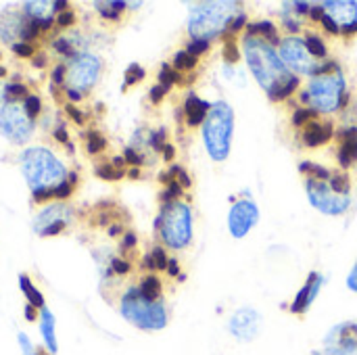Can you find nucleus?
Segmentation results:
<instances>
[{"mask_svg": "<svg viewBox=\"0 0 357 355\" xmlns=\"http://www.w3.org/2000/svg\"><path fill=\"white\" fill-rule=\"evenodd\" d=\"M337 159H339V165H341L343 169H349L351 165H356L357 163V138H354V140H347V142H341V144H339V155H337Z\"/></svg>", "mask_w": 357, "mask_h": 355, "instance_id": "30", "label": "nucleus"}, {"mask_svg": "<svg viewBox=\"0 0 357 355\" xmlns=\"http://www.w3.org/2000/svg\"><path fill=\"white\" fill-rule=\"evenodd\" d=\"M107 146H109V140H107V136H105L100 130H96V128L84 130V151H86L90 157L102 155V153L107 151Z\"/></svg>", "mask_w": 357, "mask_h": 355, "instance_id": "25", "label": "nucleus"}, {"mask_svg": "<svg viewBox=\"0 0 357 355\" xmlns=\"http://www.w3.org/2000/svg\"><path fill=\"white\" fill-rule=\"evenodd\" d=\"M197 65H199V59L192 56V54L186 52V50H178V52L174 54V59H172V67H174L176 71H180V73L195 71Z\"/></svg>", "mask_w": 357, "mask_h": 355, "instance_id": "33", "label": "nucleus"}, {"mask_svg": "<svg viewBox=\"0 0 357 355\" xmlns=\"http://www.w3.org/2000/svg\"><path fill=\"white\" fill-rule=\"evenodd\" d=\"M136 245H138V236H136V232H134V230H126V234L119 239V251L123 253V257H126V253L134 251V249H136Z\"/></svg>", "mask_w": 357, "mask_h": 355, "instance_id": "46", "label": "nucleus"}, {"mask_svg": "<svg viewBox=\"0 0 357 355\" xmlns=\"http://www.w3.org/2000/svg\"><path fill=\"white\" fill-rule=\"evenodd\" d=\"M328 186L339 195H349L351 192V178L345 172H333L328 178Z\"/></svg>", "mask_w": 357, "mask_h": 355, "instance_id": "37", "label": "nucleus"}, {"mask_svg": "<svg viewBox=\"0 0 357 355\" xmlns=\"http://www.w3.org/2000/svg\"><path fill=\"white\" fill-rule=\"evenodd\" d=\"M13 54L19 56V59H33L38 54V44H31V42H19L15 46H10Z\"/></svg>", "mask_w": 357, "mask_h": 355, "instance_id": "42", "label": "nucleus"}, {"mask_svg": "<svg viewBox=\"0 0 357 355\" xmlns=\"http://www.w3.org/2000/svg\"><path fill=\"white\" fill-rule=\"evenodd\" d=\"M320 25H322V27H324V29H326V31H328L331 36H341V29H339V27H337V25H335V23H333V21H331V19H328L326 15L322 17Z\"/></svg>", "mask_w": 357, "mask_h": 355, "instance_id": "51", "label": "nucleus"}, {"mask_svg": "<svg viewBox=\"0 0 357 355\" xmlns=\"http://www.w3.org/2000/svg\"><path fill=\"white\" fill-rule=\"evenodd\" d=\"M167 176L172 178V180H176L184 190L186 188H190L192 186V178H190V174L182 167V165H178V163H174V165H169V169H167Z\"/></svg>", "mask_w": 357, "mask_h": 355, "instance_id": "41", "label": "nucleus"}, {"mask_svg": "<svg viewBox=\"0 0 357 355\" xmlns=\"http://www.w3.org/2000/svg\"><path fill=\"white\" fill-rule=\"evenodd\" d=\"M6 82L8 80H0V107L6 103Z\"/></svg>", "mask_w": 357, "mask_h": 355, "instance_id": "56", "label": "nucleus"}, {"mask_svg": "<svg viewBox=\"0 0 357 355\" xmlns=\"http://www.w3.org/2000/svg\"><path fill=\"white\" fill-rule=\"evenodd\" d=\"M17 345L21 349V355H36V352H38L36 343L25 333H17Z\"/></svg>", "mask_w": 357, "mask_h": 355, "instance_id": "47", "label": "nucleus"}, {"mask_svg": "<svg viewBox=\"0 0 357 355\" xmlns=\"http://www.w3.org/2000/svg\"><path fill=\"white\" fill-rule=\"evenodd\" d=\"M211 105L213 103H207L203 100L201 96H197L195 92H188L184 96V105H182V115H184V123L192 130V128H199L205 123L209 111H211Z\"/></svg>", "mask_w": 357, "mask_h": 355, "instance_id": "19", "label": "nucleus"}, {"mask_svg": "<svg viewBox=\"0 0 357 355\" xmlns=\"http://www.w3.org/2000/svg\"><path fill=\"white\" fill-rule=\"evenodd\" d=\"M161 155H163V159H165L167 163H172V161L176 159V146H174V144L169 142V144H167V146L163 149V153H161Z\"/></svg>", "mask_w": 357, "mask_h": 355, "instance_id": "54", "label": "nucleus"}, {"mask_svg": "<svg viewBox=\"0 0 357 355\" xmlns=\"http://www.w3.org/2000/svg\"><path fill=\"white\" fill-rule=\"evenodd\" d=\"M75 23H77V13H75L73 8H67V10H63V13L56 15V19H54V29L63 33V31L73 29Z\"/></svg>", "mask_w": 357, "mask_h": 355, "instance_id": "39", "label": "nucleus"}, {"mask_svg": "<svg viewBox=\"0 0 357 355\" xmlns=\"http://www.w3.org/2000/svg\"><path fill=\"white\" fill-rule=\"evenodd\" d=\"M347 287H349V291L357 293V262L356 266H354V270H351L349 276H347Z\"/></svg>", "mask_w": 357, "mask_h": 355, "instance_id": "53", "label": "nucleus"}, {"mask_svg": "<svg viewBox=\"0 0 357 355\" xmlns=\"http://www.w3.org/2000/svg\"><path fill=\"white\" fill-rule=\"evenodd\" d=\"M65 63V77H63V94L65 100L75 105L82 103L98 84L100 73H102V61L100 56L92 52H82L71 61Z\"/></svg>", "mask_w": 357, "mask_h": 355, "instance_id": "6", "label": "nucleus"}, {"mask_svg": "<svg viewBox=\"0 0 357 355\" xmlns=\"http://www.w3.org/2000/svg\"><path fill=\"white\" fill-rule=\"evenodd\" d=\"M63 109H65L67 117H69L75 126H79V128H84V126H86V121H88V119H86V113H84V111H79L75 105L65 103V105H63Z\"/></svg>", "mask_w": 357, "mask_h": 355, "instance_id": "45", "label": "nucleus"}, {"mask_svg": "<svg viewBox=\"0 0 357 355\" xmlns=\"http://www.w3.org/2000/svg\"><path fill=\"white\" fill-rule=\"evenodd\" d=\"M247 25H249V23H247V13H243V10H241V13L230 21L228 31H226L224 36H234V38H236L243 29H247Z\"/></svg>", "mask_w": 357, "mask_h": 355, "instance_id": "44", "label": "nucleus"}, {"mask_svg": "<svg viewBox=\"0 0 357 355\" xmlns=\"http://www.w3.org/2000/svg\"><path fill=\"white\" fill-rule=\"evenodd\" d=\"M6 73H8V71H6V67L0 63V80H6Z\"/></svg>", "mask_w": 357, "mask_h": 355, "instance_id": "58", "label": "nucleus"}, {"mask_svg": "<svg viewBox=\"0 0 357 355\" xmlns=\"http://www.w3.org/2000/svg\"><path fill=\"white\" fill-rule=\"evenodd\" d=\"M121 318L142 333H159L169 324V314L163 301H149L138 287H128L119 297Z\"/></svg>", "mask_w": 357, "mask_h": 355, "instance_id": "4", "label": "nucleus"}, {"mask_svg": "<svg viewBox=\"0 0 357 355\" xmlns=\"http://www.w3.org/2000/svg\"><path fill=\"white\" fill-rule=\"evenodd\" d=\"M157 84H161L163 88L172 90L174 86H182L184 80H182V73L172 67V63H165V65H161V71L157 75Z\"/></svg>", "mask_w": 357, "mask_h": 355, "instance_id": "31", "label": "nucleus"}, {"mask_svg": "<svg viewBox=\"0 0 357 355\" xmlns=\"http://www.w3.org/2000/svg\"><path fill=\"white\" fill-rule=\"evenodd\" d=\"M241 2L218 0V2H197L188 13V33L190 40L211 42L228 31L230 21L241 13Z\"/></svg>", "mask_w": 357, "mask_h": 355, "instance_id": "3", "label": "nucleus"}, {"mask_svg": "<svg viewBox=\"0 0 357 355\" xmlns=\"http://www.w3.org/2000/svg\"><path fill=\"white\" fill-rule=\"evenodd\" d=\"M324 15L341 29V36L351 38L354 33H357V2L354 0L324 2Z\"/></svg>", "mask_w": 357, "mask_h": 355, "instance_id": "16", "label": "nucleus"}, {"mask_svg": "<svg viewBox=\"0 0 357 355\" xmlns=\"http://www.w3.org/2000/svg\"><path fill=\"white\" fill-rule=\"evenodd\" d=\"M42 29L33 23L21 8L6 6L0 10V42L6 46H15L19 42L36 44L42 38Z\"/></svg>", "mask_w": 357, "mask_h": 355, "instance_id": "9", "label": "nucleus"}, {"mask_svg": "<svg viewBox=\"0 0 357 355\" xmlns=\"http://www.w3.org/2000/svg\"><path fill=\"white\" fill-rule=\"evenodd\" d=\"M243 52L251 73L255 75L257 84L266 90L272 103H282L299 90V77L284 67L276 48L264 38L245 33Z\"/></svg>", "mask_w": 357, "mask_h": 355, "instance_id": "1", "label": "nucleus"}, {"mask_svg": "<svg viewBox=\"0 0 357 355\" xmlns=\"http://www.w3.org/2000/svg\"><path fill=\"white\" fill-rule=\"evenodd\" d=\"M155 230L163 247L172 251H182L192 243V209L184 201H174L161 205L155 220Z\"/></svg>", "mask_w": 357, "mask_h": 355, "instance_id": "5", "label": "nucleus"}, {"mask_svg": "<svg viewBox=\"0 0 357 355\" xmlns=\"http://www.w3.org/2000/svg\"><path fill=\"white\" fill-rule=\"evenodd\" d=\"M303 40H305V46H307L310 54H312L316 61H318V59H324V61H326V56H328V48H326L324 40H322L318 33H307Z\"/></svg>", "mask_w": 357, "mask_h": 355, "instance_id": "35", "label": "nucleus"}, {"mask_svg": "<svg viewBox=\"0 0 357 355\" xmlns=\"http://www.w3.org/2000/svg\"><path fill=\"white\" fill-rule=\"evenodd\" d=\"M21 105H23L25 113H27L33 121H38V119L42 117V113H44V103H42V98H40L36 92H31Z\"/></svg>", "mask_w": 357, "mask_h": 355, "instance_id": "38", "label": "nucleus"}, {"mask_svg": "<svg viewBox=\"0 0 357 355\" xmlns=\"http://www.w3.org/2000/svg\"><path fill=\"white\" fill-rule=\"evenodd\" d=\"M138 291L144 299L149 301H163V282L157 274H146L142 276Z\"/></svg>", "mask_w": 357, "mask_h": 355, "instance_id": "27", "label": "nucleus"}, {"mask_svg": "<svg viewBox=\"0 0 357 355\" xmlns=\"http://www.w3.org/2000/svg\"><path fill=\"white\" fill-rule=\"evenodd\" d=\"M278 56L280 61L284 63V67L293 73H299V75H310L314 77L316 71H318V65L320 61H316L307 46H305V40L303 38H297V36H287L280 40L278 44Z\"/></svg>", "mask_w": 357, "mask_h": 355, "instance_id": "12", "label": "nucleus"}, {"mask_svg": "<svg viewBox=\"0 0 357 355\" xmlns=\"http://www.w3.org/2000/svg\"><path fill=\"white\" fill-rule=\"evenodd\" d=\"M305 190L310 203L320 209L326 216H341L349 209L351 205V195H339L335 192L328 182H316V180H305Z\"/></svg>", "mask_w": 357, "mask_h": 355, "instance_id": "13", "label": "nucleus"}, {"mask_svg": "<svg viewBox=\"0 0 357 355\" xmlns=\"http://www.w3.org/2000/svg\"><path fill=\"white\" fill-rule=\"evenodd\" d=\"M0 59H2V52H0Z\"/></svg>", "mask_w": 357, "mask_h": 355, "instance_id": "60", "label": "nucleus"}, {"mask_svg": "<svg viewBox=\"0 0 357 355\" xmlns=\"http://www.w3.org/2000/svg\"><path fill=\"white\" fill-rule=\"evenodd\" d=\"M46 61H48V59H46V52H44V50H38V54L31 59V65L38 67V69H42V67H46Z\"/></svg>", "mask_w": 357, "mask_h": 355, "instance_id": "52", "label": "nucleus"}, {"mask_svg": "<svg viewBox=\"0 0 357 355\" xmlns=\"http://www.w3.org/2000/svg\"><path fill=\"white\" fill-rule=\"evenodd\" d=\"M324 345L347 355L357 354V322H345L331 328L324 337Z\"/></svg>", "mask_w": 357, "mask_h": 355, "instance_id": "17", "label": "nucleus"}, {"mask_svg": "<svg viewBox=\"0 0 357 355\" xmlns=\"http://www.w3.org/2000/svg\"><path fill=\"white\" fill-rule=\"evenodd\" d=\"M261 328H264V318L253 308H241L228 320V333L241 343L255 341L261 335Z\"/></svg>", "mask_w": 357, "mask_h": 355, "instance_id": "14", "label": "nucleus"}, {"mask_svg": "<svg viewBox=\"0 0 357 355\" xmlns=\"http://www.w3.org/2000/svg\"><path fill=\"white\" fill-rule=\"evenodd\" d=\"M73 220H75V211L69 205L52 201L36 211L31 220V230L40 239H52L65 232L73 224Z\"/></svg>", "mask_w": 357, "mask_h": 355, "instance_id": "11", "label": "nucleus"}, {"mask_svg": "<svg viewBox=\"0 0 357 355\" xmlns=\"http://www.w3.org/2000/svg\"><path fill=\"white\" fill-rule=\"evenodd\" d=\"M203 128V142L207 149V155L222 163L230 155L232 146V134H234V111L228 103L218 100L211 105V111L205 119Z\"/></svg>", "mask_w": 357, "mask_h": 355, "instance_id": "8", "label": "nucleus"}, {"mask_svg": "<svg viewBox=\"0 0 357 355\" xmlns=\"http://www.w3.org/2000/svg\"><path fill=\"white\" fill-rule=\"evenodd\" d=\"M94 10L98 13V17L107 23H119L121 17L128 13V2H113V0H100L92 4Z\"/></svg>", "mask_w": 357, "mask_h": 355, "instance_id": "23", "label": "nucleus"}, {"mask_svg": "<svg viewBox=\"0 0 357 355\" xmlns=\"http://www.w3.org/2000/svg\"><path fill=\"white\" fill-rule=\"evenodd\" d=\"M19 289H21V293L25 295V303H27V305L36 308L38 312L46 308V299H44L42 291L33 285V280H31L27 274H19Z\"/></svg>", "mask_w": 357, "mask_h": 355, "instance_id": "24", "label": "nucleus"}, {"mask_svg": "<svg viewBox=\"0 0 357 355\" xmlns=\"http://www.w3.org/2000/svg\"><path fill=\"white\" fill-rule=\"evenodd\" d=\"M222 56L228 65H236L241 61V46L236 44L234 36H224V46H222Z\"/></svg>", "mask_w": 357, "mask_h": 355, "instance_id": "36", "label": "nucleus"}, {"mask_svg": "<svg viewBox=\"0 0 357 355\" xmlns=\"http://www.w3.org/2000/svg\"><path fill=\"white\" fill-rule=\"evenodd\" d=\"M259 222V209L251 199H241L232 205L228 216V230L234 239H245Z\"/></svg>", "mask_w": 357, "mask_h": 355, "instance_id": "15", "label": "nucleus"}, {"mask_svg": "<svg viewBox=\"0 0 357 355\" xmlns=\"http://www.w3.org/2000/svg\"><path fill=\"white\" fill-rule=\"evenodd\" d=\"M144 77H146L144 67H142L140 63H130V65L126 67V73H123V86H121V90H128V88L140 84Z\"/></svg>", "mask_w": 357, "mask_h": 355, "instance_id": "34", "label": "nucleus"}, {"mask_svg": "<svg viewBox=\"0 0 357 355\" xmlns=\"http://www.w3.org/2000/svg\"><path fill=\"white\" fill-rule=\"evenodd\" d=\"M349 94L345 92L343 71L339 73H318L310 80L307 88L301 92V103L314 109L318 115H331L347 105Z\"/></svg>", "mask_w": 357, "mask_h": 355, "instance_id": "7", "label": "nucleus"}, {"mask_svg": "<svg viewBox=\"0 0 357 355\" xmlns=\"http://www.w3.org/2000/svg\"><path fill=\"white\" fill-rule=\"evenodd\" d=\"M94 174H96L100 180H105V182H117V180L126 178V174H128V163H126L123 155L113 157V159H109V161H98V163L94 165Z\"/></svg>", "mask_w": 357, "mask_h": 355, "instance_id": "22", "label": "nucleus"}, {"mask_svg": "<svg viewBox=\"0 0 357 355\" xmlns=\"http://www.w3.org/2000/svg\"><path fill=\"white\" fill-rule=\"evenodd\" d=\"M19 167L21 176L31 192L33 203L46 205L54 190L67 180L69 169L65 163L48 149V146H25L19 155Z\"/></svg>", "mask_w": 357, "mask_h": 355, "instance_id": "2", "label": "nucleus"}, {"mask_svg": "<svg viewBox=\"0 0 357 355\" xmlns=\"http://www.w3.org/2000/svg\"><path fill=\"white\" fill-rule=\"evenodd\" d=\"M335 138V128L331 121H320V119H314L312 123H307L303 130H301V142L310 149H318L322 144H326L328 140Z\"/></svg>", "mask_w": 357, "mask_h": 355, "instance_id": "20", "label": "nucleus"}, {"mask_svg": "<svg viewBox=\"0 0 357 355\" xmlns=\"http://www.w3.org/2000/svg\"><path fill=\"white\" fill-rule=\"evenodd\" d=\"M169 90L167 88H163L161 84H155L151 90H149V100L153 103V105H161L163 100H165V94H167Z\"/></svg>", "mask_w": 357, "mask_h": 355, "instance_id": "48", "label": "nucleus"}, {"mask_svg": "<svg viewBox=\"0 0 357 355\" xmlns=\"http://www.w3.org/2000/svg\"><path fill=\"white\" fill-rule=\"evenodd\" d=\"M167 264H169V257L165 253V247L163 245H155L151 249V253L144 255V264L142 266L146 270H151V274H155V272H165Z\"/></svg>", "mask_w": 357, "mask_h": 355, "instance_id": "28", "label": "nucleus"}, {"mask_svg": "<svg viewBox=\"0 0 357 355\" xmlns=\"http://www.w3.org/2000/svg\"><path fill=\"white\" fill-rule=\"evenodd\" d=\"M316 115H318V113H316L314 109H310V107H299V109L293 113L291 121H293L295 128H301V130H303L307 123H312V121L316 119Z\"/></svg>", "mask_w": 357, "mask_h": 355, "instance_id": "40", "label": "nucleus"}, {"mask_svg": "<svg viewBox=\"0 0 357 355\" xmlns=\"http://www.w3.org/2000/svg\"><path fill=\"white\" fill-rule=\"evenodd\" d=\"M167 276H172V278H180L182 276V272H180V264H178V259L176 257H169V264H167Z\"/></svg>", "mask_w": 357, "mask_h": 355, "instance_id": "50", "label": "nucleus"}, {"mask_svg": "<svg viewBox=\"0 0 357 355\" xmlns=\"http://www.w3.org/2000/svg\"><path fill=\"white\" fill-rule=\"evenodd\" d=\"M247 33L249 36H257V38H264L268 44L276 46L280 44V36H278V27L272 23V21H257V23H249L247 25Z\"/></svg>", "mask_w": 357, "mask_h": 355, "instance_id": "26", "label": "nucleus"}, {"mask_svg": "<svg viewBox=\"0 0 357 355\" xmlns=\"http://www.w3.org/2000/svg\"><path fill=\"white\" fill-rule=\"evenodd\" d=\"M36 121L25 113L21 103H4L0 107V134L15 146L29 144Z\"/></svg>", "mask_w": 357, "mask_h": 355, "instance_id": "10", "label": "nucleus"}, {"mask_svg": "<svg viewBox=\"0 0 357 355\" xmlns=\"http://www.w3.org/2000/svg\"><path fill=\"white\" fill-rule=\"evenodd\" d=\"M31 94V88L21 80L6 82V103H23Z\"/></svg>", "mask_w": 357, "mask_h": 355, "instance_id": "32", "label": "nucleus"}, {"mask_svg": "<svg viewBox=\"0 0 357 355\" xmlns=\"http://www.w3.org/2000/svg\"><path fill=\"white\" fill-rule=\"evenodd\" d=\"M322 285H324V276H322V274H318V272H312V274H310V278H307V282L303 285V289L297 293L295 301L291 303V314H295V316H303V314L312 308V303L316 301V297H318V293H320Z\"/></svg>", "mask_w": 357, "mask_h": 355, "instance_id": "18", "label": "nucleus"}, {"mask_svg": "<svg viewBox=\"0 0 357 355\" xmlns=\"http://www.w3.org/2000/svg\"><path fill=\"white\" fill-rule=\"evenodd\" d=\"M52 138L59 142V144H63V146H67L71 140H69V132H67V128L61 123V126H56V128H52Z\"/></svg>", "mask_w": 357, "mask_h": 355, "instance_id": "49", "label": "nucleus"}, {"mask_svg": "<svg viewBox=\"0 0 357 355\" xmlns=\"http://www.w3.org/2000/svg\"><path fill=\"white\" fill-rule=\"evenodd\" d=\"M38 326H40V337L44 343V349L50 355L59 354V339H56V318L54 314L44 308L40 310V318H38Z\"/></svg>", "mask_w": 357, "mask_h": 355, "instance_id": "21", "label": "nucleus"}, {"mask_svg": "<svg viewBox=\"0 0 357 355\" xmlns=\"http://www.w3.org/2000/svg\"><path fill=\"white\" fill-rule=\"evenodd\" d=\"M36 355H50L44 347H38V352H36Z\"/></svg>", "mask_w": 357, "mask_h": 355, "instance_id": "59", "label": "nucleus"}, {"mask_svg": "<svg viewBox=\"0 0 357 355\" xmlns=\"http://www.w3.org/2000/svg\"><path fill=\"white\" fill-rule=\"evenodd\" d=\"M299 172L307 178V180H316V182H328L331 178V169H326L324 165H318L314 161H301L299 163Z\"/></svg>", "mask_w": 357, "mask_h": 355, "instance_id": "29", "label": "nucleus"}, {"mask_svg": "<svg viewBox=\"0 0 357 355\" xmlns=\"http://www.w3.org/2000/svg\"><path fill=\"white\" fill-rule=\"evenodd\" d=\"M130 180H140V167H128V174H126Z\"/></svg>", "mask_w": 357, "mask_h": 355, "instance_id": "57", "label": "nucleus"}, {"mask_svg": "<svg viewBox=\"0 0 357 355\" xmlns=\"http://www.w3.org/2000/svg\"><path fill=\"white\" fill-rule=\"evenodd\" d=\"M312 355H347V354H343V352H339V349H333V347H322V349H318V352H314Z\"/></svg>", "mask_w": 357, "mask_h": 355, "instance_id": "55", "label": "nucleus"}, {"mask_svg": "<svg viewBox=\"0 0 357 355\" xmlns=\"http://www.w3.org/2000/svg\"><path fill=\"white\" fill-rule=\"evenodd\" d=\"M184 50L199 59L201 54H205V52H209V50H211V42H207V40H188Z\"/></svg>", "mask_w": 357, "mask_h": 355, "instance_id": "43", "label": "nucleus"}]
</instances>
